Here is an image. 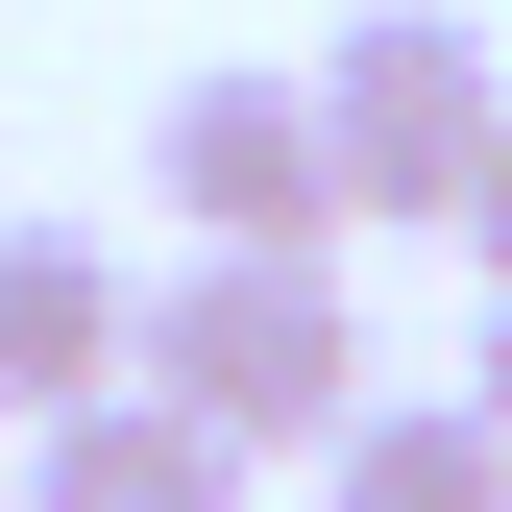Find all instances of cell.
<instances>
[{
	"label": "cell",
	"instance_id": "6da1fadb",
	"mask_svg": "<svg viewBox=\"0 0 512 512\" xmlns=\"http://www.w3.org/2000/svg\"><path fill=\"white\" fill-rule=\"evenodd\" d=\"M147 391L220 415L244 464H342L366 415V317H342V244H196L147 293Z\"/></svg>",
	"mask_w": 512,
	"mask_h": 512
},
{
	"label": "cell",
	"instance_id": "7a4b0ae2",
	"mask_svg": "<svg viewBox=\"0 0 512 512\" xmlns=\"http://www.w3.org/2000/svg\"><path fill=\"white\" fill-rule=\"evenodd\" d=\"M317 122H342V196H366V220H464V196H488L512 74H488L464 0H366V25L317 49Z\"/></svg>",
	"mask_w": 512,
	"mask_h": 512
},
{
	"label": "cell",
	"instance_id": "3957f363",
	"mask_svg": "<svg viewBox=\"0 0 512 512\" xmlns=\"http://www.w3.org/2000/svg\"><path fill=\"white\" fill-rule=\"evenodd\" d=\"M147 171H171V220L196 244H342V122H317V74H171L147 122Z\"/></svg>",
	"mask_w": 512,
	"mask_h": 512
},
{
	"label": "cell",
	"instance_id": "277c9868",
	"mask_svg": "<svg viewBox=\"0 0 512 512\" xmlns=\"http://www.w3.org/2000/svg\"><path fill=\"white\" fill-rule=\"evenodd\" d=\"M98 391H147V269H122L98 220H0V415H98Z\"/></svg>",
	"mask_w": 512,
	"mask_h": 512
},
{
	"label": "cell",
	"instance_id": "5b68a950",
	"mask_svg": "<svg viewBox=\"0 0 512 512\" xmlns=\"http://www.w3.org/2000/svg\"><path fill=\"white\" fill-rule=\"evenodd\" d=\"M269 464H244L220 415H171V391H98V415H49L25 439V512H244Z\"/></svg>",
	"mask_w": 512,
	"mask_h": 512
},
{
	"label": "cell",
	"instance_id": "8992f818",
	"mask_svg": "<svg viewBox=\"0 0 512 512\" xmlns=\"http://www.w3.org/2000/svg\"><path fill=\"white\" fill-rule=\"evenodd\" d=\"M317 512H512L488 391H366V415H342V464H317Z\"/></svg>",
	"mask_w": 512,
	"mask_h": 512
},
{
	"label": "cell",
	"instance_id": "52a82bcc",
	"mask_svg": "<svg viewBox=\"0 0 512 512\" xmlns=\"http://www.w3.org/2000/svg\"><path fill=\"white\" fill-rule=\"evenodd\" d=\"M464 269L512 293V122H488V196H464Z\"/></svg>",
	"mask_w": 512,
	"mask_h": 512
},
{
	"label": "cell",
	"instance_id": "ba28073f",
	"mask_svg": "<svg viewBox=\"0 0 512 512\" xmlns=\"http://www.w3.org/2000/svg\"><path fill=\"white\" fill-rule=\"evenodd\" d=\"M464 391H488V439H512V293H488V342H464Z\"/></svg>",
	"mask_w": 512,
	"mask_h": 512
}]
</instances>
